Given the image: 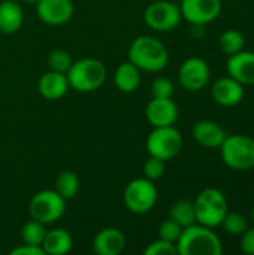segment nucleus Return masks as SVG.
Returning <instances> with one entry per match:
<instances>
[{"label": "nucleus", "instance_id": "1", "mask_svg": "<svg viewBox=\"0 0 254 255\" xmlns=\"http://www.w3.org/2000/svg\"><path fill=\"white\" fill-rule=\"evenodd\" d=\"M129 61L133 63L139 70L160 72L166 67L169 52L166 46L154 36H138L129 46Z\"/></svg>", "mask_w": 254, "mask_h": 255}, {"label": "nucleus", "instance_id": "2", "mask_svg": "<svg viewBox=\"0 0 254 255\" xmlns=\"http://www.w3.org/2000/svg\"><path fill=\"white\" fill-rule=\"evenodd\" d=\"M177 250L178 255H220L223 245L213 229L195 223L183 229Z\"/></svg>", "mask_w": 254, "mask_h": 255}, {"label": "nucleus", "instance_id": "3", "mask_svg": "<svg viewBox=\"0 0 254 255\" xmlns=\"http://www.w3.org/2000/svg\"><path fill=\"white\" fill-rule=\"evenodd\" d=\"M66 75L70 88L78 93H93L105 84L106 67L100 60L81 58L72 63Z\"/></svg>", "mask_w": 254, "mask_h": 255}, {"label": "nucleus", "instance_id": "4", "mask_svg": "<svg viewBox=\"0 0 254 255\" xmlns=\"http://www.w3.org/2000/svg\"><path fill=\"white\" fill-rule=\"evenodd\" d=\"M196 223L210 229L222 226L228 214V200L226 196L217 188H207L193 202Z\"/></svg>", "mask_w": 254, "mask_h": 255}, {"label": "nucleus", "instance_id": "5", "mask_svg": "<svg viewBox=\"0 0 254 255\" xmlns=\"http://www.w3.org/2000/svg\"><path fill=\"white\" fill-rule=\"evenodd\" d=\"M223 163L238 172L254 167V137L247 134L226 136L220 146Z\"/></svg>", "mask_w": 254, "mask_h": 255}, {"label": "nucleus", "instance_id": "6", "mask_svg": "<svg viewBox=\"0 0 254 255\" xmlns=\"http://www.w3.org/2000/svg\"><path fill=\"white\" fill-rule=\"evenodd\" d=\"M145 145L151 157L168 161L180 154L183 148V136L174 126L154 127L148 134Z\"/></svg>", "mask_w": 254, "mask_h": 255}, {"label": "nucleus", "instance_id": "7", "mask_svg": "<svg viewBox=\"0 0 254 255\" xmlns=\"http://www.w3.org/2000/svg\"><path fill=\"white\" fill-rule=\"evenodd\" d=\"M66 211V200L55 190H42L36 193L28 205L31 220L42 224H52L58 221Z\"/></svg>", "mask_w": 254, "mask_h": 255}, {"label": "nucleus", "instance_id": "8", "mask_svg": "<svg viewBox=\"0 0 254 255\" xmlns=\"http://www.w3.org/2000/svg\"><path fill=\"white\" fill-rule=\"evenodd\" d=\"M157 202V188L153 181L147 178H136L130 181L124 190V205L133 214L150 212Z\"/></svg>", "mask_w": 254, "mask_h": 255}, {"label": "nucleus", "instance_id": "9", "mask_svg": "<svg viewBox=\"0 0 254 255\" xmlns=\"http://www.w3.org/2000/svg\"><path fill=\"white\" fill-rule=\"evenodd\" d=\"M180 6L169 0H157L148 4L144 12L145 24L154 31H171L181 22Z\"/></svg>", "mask_w": 254, "mask_h": 255}, {"label": "nucleus", "instance_id": "10", "mask_svg": "<svg viewBox=\"0 0 254 255\" xmlns=\"http://www.w3.org/2000/svg\"><path fill=\"white\" fill-rule=\"evenodd\" d=\"M210 76H211V69L208 63L199 57L187 58L181 64L178 72V79L181 87L192 93L205 88V85L210 82Z\"/></svg>", "mask_w": 254, "mask_h": 255}, {"label": "nucleus", "instance_id": "11", "mask_svg": "<svg viewBox=\"0 0 254 255\" xmlns=\"http://www.w3.org/2000/svg\"><path fill=\"white\" fill-rule=\"evenodd\" d=\"M181 16L192 25H207L222 12V0H183Z\"/></svg>", "mask_w": 254, "mask_h": 255}, {"label": "nucleus", "instance_id": "12", "mask_svg": "<svg viewBox=\"0 0 254 255\" xmlns=\"http://www.w3.org/2000/svg\"><path fill=\"white\" fill-rule=\"evenodd\" d=\"M75 7L72 0H39L36 13L39 19L48 25H63L73 16Z\"/></svg>", "mask_w": 254, "mask_h": 255}, {"label": "nucleus", "instance_id": "13", "mask_svg": "<svg viewBox=\"0 0 254 255\" xmlns=\"http://www.w3.org/2000/svg\"><path fill=\"white\" fill-rule=\"evenodd\" d=\"M244 85L231 76H223L217 79L211 87V96L214 102L225 108L237 106L244 99Z\"/></svg>", "mask_w": 254, "mask_h": 255}, {"label": "nucleus", "instance_id": "14", "mask_svg": "<svg viewBox=\"0 0 254 255\" xmlns=\"http://www.w3.org/2000/svg\"><path fill=\"white\" fill-rule=\"evenodd\" d=\"M145 117L153 127L174 126L178 118V108L172 99L153 97L147 105Z\"/></svg>", "mask_w": 254, "mask_h": 255}, {"label": "nucleus", "instance_id": "15", "mask_svg": "<svg viewBox=\"0 0 254 255\" xmlns=\"http://www.w3.org/2000/svg\"><path fill=\"white\" fill-rule=\"evenodd\" d=\"M228 75L243 85H254V52L240 51L229 55L226 64Z\"/></svg>", "mask_w": 254, "mask_h": 255}, {"label": "nucleus", "instance_id": "16", "mask_svg": "<svg viewBox=\"0 0 254 255\" xmlns=\"http://www.w3.org/2000/svg\"><path fill=\"white\" fill-rule=\"evenodd\" d=\"M126 236L115 227L102 229L93 239V251L97 255H118L124 251Z\"/></svg>", "mask_w": 254, "mask_h": 255}, {"label": "nucleus", "instance_id": "17", "mask_svg": "<svg viewBox=\"0 0 254 255\" xmlns=\"http://www.w3.org/2000/svg\"><path fill=\"white\" fill-rule=\"evenodd\" d=\"M69 88L70 85L67 81V75L61 72H55V70L45 72L37 82V91L46 100L61 99L67 93Z\"/></svg>", "mask_w": 254, "mask_h": 255}, {"label": "nucleus", "instance_id": "18", "mask_svg": "<svg viewBox=\"0 0 254 255\" xmlns=\"http://www.w3.org/2000/svg\"><path fill=\"white\" fill-rule=\"evenodd\" d=\"M192 134L204 148H220L226 139V131L211 120L198 121L192 128Z\"/></svg>", "mask_w": 254, "mask_h": 255}, {"label": "nucleus", "instance_id": "19", "mask_svg": "<svg viewBox=\"0 0 254 255\" xmlns=\"http://www.w3.org/2000/svg\"><path fill=\"white\" fill-rule=\"evenodd\" d=\"M24 22V12L21 4L13 0H4L0 3V33H16Z\"/></svg>", "mask_w": 254, "mask_h": 255}, {"label": "nucleus", "instance_id": "20", "mask_svg": "<svg viewBox=\"0 0 254 255\" xmlns=\"http://www.w3.org/2000/svg\"><path fill=\"white\" fill-rule=\"evenodd\" d=\"M114 84L121 93H133L141 84V70L130 61L121 63L114 73Z\"/></svg>", "mask_w": 254, "mask_h": 255}, {"label": "nucleus", "instance_id": "21", "mask_svg": "<svg viewBox=\"0 0 254 255\" xmlns=\"http://www.w3.org/2000/svg\"><path fill=\"white\" fill-rule=\"evenodd\" d=\"M73 241L67 230L64 229H52L46 230L45 239L42 242V248L45 254L49 255H64L72 250Z\"/></svg>", "mask_w": 254, "mask_h": 255}, {"label": "nucleus", "instance_id": "22", "mask_svg": "<svg viewBox=\"0 0 254 255\" xmlns=\"http://www.w3.org/2000/svg\"><path fill=\"white\" fill-rule=\"evenodd\" d=\"M55 191L64 199L70 200L73 199L79 191V178L72 170L61 172L55 179Z\"/></svg>", "mask_w": 254, "mask_h": 255}, {"label": "nucleus", "instance_id": "23", "mask_svg": "<svg viewBox=\"0 0 254 255\" xmlns=\"http://www.w3.org/2000/svg\"><path fill=\"white\" fill-rule=\"evenodd\" d=\"M169 218L177 221L183 229L189 227L196 223V214H195V206L192 202L187 200H178L171 206L169 211Z\"/></svg>", "mask_w": 254, "mask_h": 255}, {"label": "nucleus", "instance_id": "24", "mask_svg": "<svg viewBox=\"0 0 254 255\" xmlns=\"http://www.w3.org/2000/svg\"><path fill=\"white\" fill-rule=\"evenodd\" d=\"M45 235H46L45 224H42V223H39L36 220H31V221L25 223L22 226V229H21V241H22V244L42 247Z\"/></svg>", "mask_w": 254, "mask_h": 255}, {"label": "nucleus", "instance_id": "25", "mask_svg": "<svg viewBox=\"0 0 254 255\" xmlns=\"http://www.w3.org/2000/svg\"><path fill=\"white\" fill-rule=\"evenodd\" d=\"M244 45H246V37L240 30L231 28V30H226L220 36V46H222L223 52H226L228 55L243 51Z\"/></svg>", "mask_w": 254, "mask_h": 255}, {"label": "nucleus", "instance_id": "26", "mask_svg": "<svg viewBox=\"0 0 254 255\" xmlns=\"http://www.w3.org/2000/svg\"><path fill=\"white\" fill-rule=\"evenodd\" d=\"M46 61H48L49 70H55V72H61V73H67L69 67H70L72 63H73L72 55H70L66 49H61V48L52 49V51L48 54Z\"/></svg>", "mask_w": 254, "mask_h": 255}, {"label": "nucleus", "instance_id": "27", "mask_svg": "<svg viewBox=\"0 0 254 255\" xmlns=\"http://www.w3.org/2000/svg\"><path fill=\"white\" fill-rule=\"evenodd\" d=\"M222 226L231 236H241L249 229L247 218L240 212H228Z\"/></svg>", "mask_w": 254, "mask_h": 255}, {"label": "nucleus", "instance_id": "28", "mask_svg": "<svg viewBox=\"0 0 254 255\" xmlns=\"http://www.w3.org/2000/svg\"><path fill=\"white\" fill-rule=\"evenodd\" d=\"M181 232H183V227L177 221H174L172 218H168L159 227V239L177 244V241L181 236Z\"/></svg>", "mask_w": 254, "mask_h": 255}, {"label": "nucleus", "instance_id": "29", "mask_svg": "<svg viewBox=\"0 0 254 255\" xmlns=\"http://www.w3.org/2000/svg\"><path fill=\"white\" fill-rule=\"evenodd\" d=\"M144 178L150 179V181H157L163 176L165 173V161L156 157H151L144 163Z\"/></svg>", "mask_w": 254, "mask_h": 255}, {"label": "nucleus", "instance_id": "30", "mask_svg": "<svg viewBox=\"0 0 254 255\" xmlns=\"http://www.w3.org/2000/svg\"><path fill=\"white\" fill-rule=\"evenodd\" d=\"M145 255H178V250H177V244L172 242H166L163 239H157L154 242H151L145 250H144Z\"/></svg>", "mask_w": 254, "mask_h": 255}, {"label": "nucleus", "instance_id": "31", "mask_svg": "<svg viewBox=\"0 0 254 255\" xmlns=\"http://www.w3.org/2000/svg\"><path fill=\"white\" fill-rule=\"evenodd\" d=\"M151 94L157 99H172L174 84L168 78H157L151 84Z\"/></svg>", "mask_w": 254, "mask_h": 255}, {"label": "nucleus", "instance_id": "32", "mask_svg": "<svg viewBox=\"0 0 254 255\" xmlns=\"http://www.w3.org/2000/svg\"><path fill=\"white\" fill-rule=\"evenodd\" d=\"M241 251L247 255H254V227L247 229L241 235Z\"/></svg>", "mask_w": 254, "mask_h": 255}, {"label": "nucleus", "instance_id": "33", "mask_svg": "<svg viewBox=\"0 0 254 255\" xmlns=\"http://www.w3.org/2000/svg\"><path fill=\"white\" fill-rule=\"evenodd\" d=\"M10 255H45V251L42 247L37 245H28V244H21L19 247L13 248Z\"/></svg>", "mask_w": 254, "mask_h": 255}, {"label": "nucleus", "instance_id": "34", "mask_svg": "<svg viewBox=\"0 0 254 255\" xmlns=\"http://www.w3.org/2000/svg\"><path fill=\"white\" fill-rule=\"evenodd\" d=\"M22 1H24V3H28V4H36L39 0H22Z\"/></svg>", "mask_w": 254, "mask_h": 255}, {"label": "nucleus", "instance_id": "35", "mask_svg": "<svg viewBox=\"0 0 254 255\" xmlns=\"http://www.w3.org/2000/svg\"><path fill=\"white\" fill-rule=\"evenodd\" d=\"M252 221H253V223H254V208H253V209H252Z\"/></svg>", "mask_w": 254, "mask_h": 255}]
</instances>
